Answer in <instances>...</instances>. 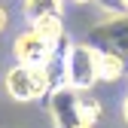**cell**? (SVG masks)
<instances>
[{
	"label": "cell",
	"mask_w": 128,
	"mask_h": 128,
	"mask_svg": "<svg viewBox=\"0 0 128 128\" xmlns=\"http://www.w3.org/2000/svg\"><path fill=\"white\" fill-rule=\"evenodd\" d=\"M64 86L92 92L98 86V49L92 43H67L64 49Z\"/></svg>",
	"instance_id": "7a4b0ae2"
},
{
	"label": "cell",
	"mask_w": 128,
	"mask_h": 128,
	"mask_svg": "<svg viewBox=\"0 0 128 128\" xmlns=\"http://www.w3.org/2000/svg\"><path fill=\"white\" fill-rule=\"evenodd\" d=\"M128 70V61L116 52L98 49V82H119Z\"/></svg>",
	"instance_id": "8992f818"
},
{
	"label": "cell",
	"mask_w": 128,
	"mask_h": 128,
	"mask_svg": "<svg viewBox=\"0 0 128 128\" xmlns=\"http://www.w3.org/2000/svg\"><path fill=\"white\" fill-rule=\"evenodd\" d=\"M122 119L128 122V94H125V101H122Z\"/></svg>",
	"instance_id": "30bf717a"
},
{
	"label": "cell",
	"mask_w": 128,
	"mask_h": 128,
	"mask_svg": "<svg viewBox=\"0 0 128 128\" xmlns=\"http://www.w3.org/2000/svg\"><path fill=\"white\" fill-rule=\"evenodd\" d=\"M46 98H49V116L55 128H94V122L101 119V104L88 92L58 86Z\"/></svg>",
	"instance_id": "6da1fadb"
},
{
	"label": "cell",
	"mask_w": 128,
	"mask_h": 128,
	"mask_svg": "<svg viewBox=\"0 0 128 128\" xmlns=\"http://www.w3.org/2000/svg\"><path fill=\"white\" fill-rule=\"evenodd\" d=\"M119 6H122V12H128V0H119Z\"/></svg>",
	"instance_id": "7c38bea8"
},
{
	"label": "cell",
	"mask_w": 128,
	"mask_h": 128,
	"mask_svg": "<svg viewBox=\"0 0 128 128\" xmlns=\"http://www.w3.org/2000/svg\"><path fill=\"white\" fill-rule=\"evenodd\" d=\"M70 3H76V6H86V3H94V0H70Z\"/></svg>",
	"instance_id": "8fae6325"
},
{
	"label": "cell",
	"mask_w": 128,
	"mask_h": 128,
	"mask_svg": "<svg viewBox=\"0 0 128 128\" xmlns=\"http://www.w3.org/2000/svg\"><path fill=\"white\" fill-rule=\"evenodd\" d=\"M3 86H6L9 98L22 101V104L40 101V98H46V94L52 92L46 67H30V64H15V67H9L6 76H3Z\"/></svg>",
	"instance_id": "3957f363"
},
{
	"label": "cell",
	"mask_w": 128,
	"mask_h": 128,
	"mask_svg": "<svg viewBox=\"0 0 128 128\" xmlns=\"http://www.w3.org/2000/svg\"><path fill=\"white\" fill-rule=\"evenodd\" d=\"M22 9H24V18L34 22V18H40V15H49V12L61 15L64 0H22Z\"/></svg>",
	"instance_id": "ba28073f"
},
{
	"label": "cell",
	"mask_w": 128,
	"mask_h": 128,
	"mask_svg": "<svg viewBox=\"0 0 128 128\" xmlns=\"http://www.w3.org/2000/svg\"><path fill=\"white\" fill-rule=\"evenodd\" d=\"M28 24L34 28L43 40H49L52 46H61L64 40H67V34H64V18H61V15H55V12H49V15H40V18L28 22Z\"/></svg>",
	"instance_id": "52a82bcc"
},
{
	"label": "cell",
	"mask_w": 128,
	"mask_h": 128,
	"mask_svg": "<svg viewBox=\"0 0 128 128\" xmlns=\"http://www.w3.org/2000/svg\"><path fill=\"white\" fill-rule=\"evenodd\" d=\"M6 28H9V9H6L3 3H0V34H3Z\"/></svg>",
	"instance_id": "9c48e42d"
},
{
	"label": "cell",
	"mask_w": 128,
	"mask_h": 128,
	"mask_svg": "<svg viewBox=\"0 0 128 128\" xmlns=\"http://www.w3.org/2000/svg\"><path fill=\"white\" fill-rule=\"evenodd\" d=\"M88 43L94 49L116 52L128 61V12H116V15H107L104 22H98L88 30Z\"/></svg>",
	"instance_id": "277c9868"
},
{
	"label": "cell",
	"mask_w": 128,
	"mask_h": 128,
	"mask_svg": "<svg viewBox=\"0 0 128 128\" xmlns=\"http://www.w3.org/2000/svg\"><path fill=\"white\" fill-rule=\"evenodd\" d=\"M52 52H55V46H52L49 40H43L34 28L22 30V34L15 37V43H12L15 61H18V64H30V67H43V64L49 61Z\"/></svg>",
	"instance_id": "5b68a950"
}]
</instances>
